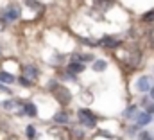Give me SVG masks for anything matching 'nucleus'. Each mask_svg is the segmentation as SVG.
<instances>
[{"label": "nucleus", "instance_id": "obj_12", "mask_svg": "<svg viewBox=\"0 0 154 140\" xmlns=\"http://www.w3.org/2000/svg\"><path fill=\"white\" fill-rule=\"evenodd\" d=\"M4 108H5V110H13V111H18V110H20V104H18L16 101H5V103H4Z\"/></svg>", "mask_w": 154, "mask_h": 140}, {"label": "nucleus", "instance_id": "obj_9", "mask_svg": "<svg viewBox=\"0 0 154 140\" xmlns=\"http://www.w3.org/2000/svg\"><path fill=\"white\" fill-rule=\"evenodd\" d=\"M54 120H56L57 124H66V122H68V115H66L65 111H57V113L54 115Z\"/></svg>", "mask_w": 154, "mask_h": 140}, {"label": "nucleus", "instance_id": "obj_19", "mask_svg": "<svg viewBox=\"0 0 154 140\" xmlns=\"http://www.w3.org/2000/svg\"><path fill=\"white\" fill-rule=\"evenodd\" d=\"M147 113H154V104L149 106V111H147Z\"/></svg>", "mask_w": 154, "mask_h": 140}, {"label": "nucleus", "instance_id": "obj_15", "mask_svg": "<svg viewBox=\"0 0 154 140\" xmlns=\"http://www.w3.org/2000/svg\"><path fill=\"white\" fill-rule=\"evenodd\" d=\"M143 20H145V22H154V9L143 14Z\"/></svg>", "mask_w": 154, "mask_h": 140}, {"label": "nucleus", "instance_id": "obj_3", "mask_svg": "<svg viewBox=\"0 0 154 140\" xmlns=\"http://www.w3.org/2000/svg\"><path fill=\"white\" fill-rule=\"evenodd\" d=\"M18 18H20V7L18 5H9L2 13V20L4 22H16Z\"/></svg>", "mask_w": 154, "mask_h": 140}, {"label": "nucleus", "instance_id": "obj_2", "mask_svg": "<svg viewBox=\"0 0 154 140\" xmlns=\"http://www.w3.org/2000/svg\"><path fill=\"white\" fill-rule=\"evenodd\" d=\"M79 120H81V124H84L86 128H95V124H97V117L91 113V111H88V110H79Z\"/></svg>", "mask_w": 154, "mask_h": 140}, {"label": "nucleus", "instance_id": "obj_13", "mask_svg": "<svg viewBox=\"0 0 154 140\" xmlns=\"http://www.w3.org/2000/svg\"><path fill=\"white\" fill-rule=\"evenodd\" d=\"M106 67H108V65H106V61H102V59H99V61L93 63V70H104Z\"/></svg>", "mask_w": 154, "mask_h": 140}, {"label": "nucleus", "instance_id": "obj_20", "mask_svg": "<svg viewBox=\"0 0 154 140\" xmlns=\"http://www.w3.org/2000/svg\"><path fill=\"white\" fill-rule=\"evenodd\" d=\"M151 97H152V99H154V86H152V88H151Z\"/></svg>", "mask_w": 154, "mask_h": 140}, {"label": "nucleus", "instance_id": "obj_16", "mask_svg": "<svg viewBox=\"0 0 154 140\" xmlns=\"http://www.w3.org/2000/svg\"><path fill=\"white\" fill-rule=\"evenodd\" d=\"M27 5H29V7H32V9H38V7H39V4H38V2H34V0H27Z\"/></svg>", "mask_w": 154, "mask_h": 140}, {"label": "nucleus", "instance_id": "obj_1", "mask_svg": "<svg viewBox=\"0 0 154 140\" xmlns=\"http://www.w3.org/2000/svg\"><path fill=\"white\" fill-rule=\"evenodd\" d=\"M52 86V94L56 95V99L61 103V104H68L70 103V92L66 90V88H63V86H59V84H50Z\"/></svg>", "mask_w": 154, "mask_h": 140}, {"label": "nucleus", "instance_id": "obj_10", "mask_svg": "<svg viewBox=\"0 0 154 140\" xmlns=\"http://www.w3.org/2000/svg\"><path fill=\"white\" fill-rule=\"evenodd\" d=\"M0 81L9 84V83H14V75H11L9 72H0Z\"/></svg>", "mask_w": 154, "mask_h": 140}, {"label": "nucleus", "instance_id": "obj_4", "mask_svg": "<svg viewBox=\"0 0 154 140\" xmlns=\"http://www.w3.org/2000/svg\"><path fill=\"white\" fill-rule=\"evenodd\" d=\"M23 74H25V79H27V81H31V83H34V81L38 79V75H39L38 68H36V67H32V65H27L25 70H23Z\"/></svg>", "mask_w": 154, "mask_h": 140}, {"label": "nucleus", "instance_id": "obj_17", "mask_svg": "<svg viewBox=\"0 0 154 140\" xmlns=\"http://www.w3.org/2000/svg\"><path fill=\"white\" fill-rule=\"evenodd\" d=\"M140 140H152V138H151L149 133H142V135H140Z\"/></svg>", "mask_w": 154, "mask_h": 140}, {"label": "nucleus", "instance_id": "obj_21", "mask_svg": "<svg viewBox=\"0 0 154 140\" xmlns=\"http://www.w3.org/2000/svg\"><path fill=\"white\" fill-rule=\"evenodd\" d=\"M2 27H4V22H2V20H0V29H2Z\"/></svg>", "mask_w": 154, "mask_h": 140}, {"label": "nucleus", "instance_id": "obj_8", "mask_svg": "<svg viewBox=\"0 0 154 140\" xmlns=\"http://www.w3.org/2000/svg\"><path fill=\"white\" fill-rule=\"evenodd\" d=\"M149 122H151V113H140L138 119H136V124L138 126H145Z\"/></svg>", "mask_w": 154, "mask_h": 140}, {"label": "nucleus", "instance_id": "obj_7", "mask_svg": "<svg viewBox=\"0 0 154 140\" xmlns=\"http://www.w3.org/2000/svg\"><path fill=\"white\" fill-rule=\"evenodd\" d=\"M82 70H84V65L79 63V61H74V63L68 65V72H70V74H79V72H82Z\"/></svg>", "mask_w": 154, "mask_h": 140}, {"label": "nucleus", "instance_id": "obj_18", "mask_svg": "<svg viewBox=\"0 0 154 140\" xmlns=\"http://www.w3.org/2000/svg\"><path fill=\"white\" fill-rule=\"evenodd\" d=\"M20 83H22V84H31V81H27L25 77H22V79H20Z\"/></svg>", "mask_w": 154, "mask_h": 140}, {"label": "nucleus", "instance_id": "obj_14", "mask_svg": "<svg viewBox=\"0 0 154 140\" xmlns=\"http://www.w3.org/2000/svg\"><path fill=\"white\" fill-rule=\"evenodd\" d=\"M25 133H27V137H29V138H34V137H36V129H34V126H27Z\"/></svg>", "mask_w": 154, "mask_h": 140}, {"label": "nucleus", "instance_id": "obj_5", "mask_svg": "<svg viewBox=\"0 0 154 140\" xmlns=\"http://www.w3.org/2000/svg\"><path fill=\"white\" fill-rule=\"evenodd\" d=\"M136 84H138V90H140V92H147V90L151 88V81H149V77H145V75L140 77Z\"/></svg>", "mask_w": 154, "mask_h": 140}, {"label": "nucleus", "instance_id": "obj_11", "mask_svg": "<svg viewBox=\"0 0 154 140\" xmlns=\"http://www.w3.org/2000/svg\"><path fill=\"white\" fill-rule=\"evenodd\" d=\"M23 111H25L27 115L34 117V115H36V106L32 104V103H25V104H23Z\"/></svg>", "mask_w": 154, "mask_h": 140}, {"label": "nucleus", "instance_id": "obj_6", "mask_svg": "<svg viewBox=\"0 0 154 140\" xmlns=\"http://www.w3.org/2000/svg\"><path fill=\"white\" fill-rule=\"evenodd\" d=\"M99 43H100L102 47H106V49H113V47H116V45H118V40H115V38H109V36H108V38H102Z\"/></svg>", "mask_w": 154, "mask_h": 140}]
</instances>
